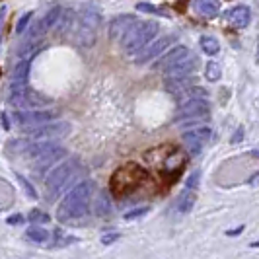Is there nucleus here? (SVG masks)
Wrapping results in <instances>:
<instances>
[{
    "instance_id": "f257e3e1",
    "label": "nucleus",
    "mask_w": 259,
    "mask_h": 259,
    "mask_svg": "<svg viewBox=\"0 0 259 259\" xmlns=\"http://www.w3.org/2000/svg\"><path fill=\"white\" fill-rule=\"evenodd\" d=\"M94 189H96L94 182H82L78 183L76 187H72L61 201V205L57 207L59 221L66 222V224H74L76 221L84 219L90 210Z\"/></svg>"
},
{
    "instance_id": "f03ea898",
    "label": "nucleus",
    "mask_w": 259,
    "mask_h": 259,
    "mask_svg": "<svg viewBox=\"0 0 259 259\" xmlns=\"http://www.w3.org/2000/svg\"><path fill=\"white\" fill-rule=\"evenodd\" d=\"M102 27V12L92 6V4H84L76 12V20H74V27H72V35L74 41L80 47H94L98 33Z\"/></svg>"
},
{
    "instance_id": "7ed1b4c3",
    "label": "nucleus",
    "mask_w": 259,
    "mask_h": 259,
    "mask_svg": "<svg viewBox=\"0 0 259 259\" xmlns=\"http://www.w3.org/2000/svg\"><path fill=\"white\" fill-rule=\"evenodd\" d=\"M146 180H148V174L144 168L137 166V164H125L113 171L109 187L115 197H127L133 191H137Z\"/></svg>"
},
{
    "instance_id": "20e7f679",
    "label": "nucleus",
    "mask_w": 259,
    "mask_h": 259,
    "mask_svg": "<svg viewBox=\"0 0 259 259\" xmlns=\"http://www.w3.org/2000/svg\"><path fill=\"white\" fill-rule=\"evenodd\" d=\"M158 31H160V26H158L156 22H141V20H139V22L133 26V29L125 35V39L121 41L123 51L127 53V55L139 53L143 47H146V45L158 35Z\"/></svg>"
},
{
    "instance_id": "39448f33",
    "label": "nucleus",
    "mask_w": 259,
    "mask_h": 259,
    "mask_svg": "<svg viewBox=\"0 0 259 259\" xmlns=\"http://www.w3.org/2000/svg\"><path fill=\"white\" fill-rule=\"evenodd\" d=\"M76 169H78V160H74V158H70V160L63 162V164H59V166L47 176V180H45L47 191L51 195L61 193L66 185H68V182L72 180V176L76 174Z\"/></svg>"
},
{
    "instance_id": "423d86ee",
    "label": "nucleus",
    "mask_w": 259,
    "mask_h": 259,
    "mask_svg": "<svg viewBox=\"0 0 259 259\" xmlns=\"http://www.w3.org/2000/svg\"><path fill=\"white\" fill-rule=\"evenodd\" d=\"M210 113V105H208L207 98H193L182 102V105L178 107L174 121L176 123H195L197 119H208Z\"/></svg>"
},
{
    "instance_id": "0eeeda50",
    "label": "nucleus",
    "mask_w": 259,
    "mask_h": 259,
    "mask_svg": "<svg viewBox=\"0 0 259 259\" xmlns=\"http://www.w3.org/2000/svg\"><path fill=\"white\" fill-rule=\"evenodd\" d=\"M8 104L16 105V107H22V109H33V107L53 104V100L49 96H45V94H39L37 90L24 88V90H20V92H10Z\"/></svg>"
},
{
    "instance_id": "6e6552de",
    "label": "nucleus",
    "mask_w": 259,
    "mask_h": 259,
    "mask_svg": "<svg viewBox=\"0 0 259 259\" xmlns=\"http://www.w3.org/2000/svg\"><path fill=\"white\" fill-rule=\"evenodd\" d=\"M26 133L33 141H57L70 133V125L65 121H55V123H45L33 129H27Z\"/></svg>"
},
{
    "instance_id": "1a4fd4ad",
    "label": "nucleus",
    "mask_w": 259,
    "mask_h": 259,
    "mask_svg": "<svg viewBox=\"0 0 259 259\" xmlns=\"http://www.w3.org/2000/svg\"><path fill=\"white\" fill-rule=\"evenodd\" d=\"M57 115H59V113L53 111V109H41V111L26 109V111H18V113H14V119L22 125V129L27 131V129H33V127H39V125L49 123V121H53Z\"/></svg>"
},
{
    "instance_id": "9d476101",
    "label": "nucleus",
    "mask_w": 259,
    "mask_h": 259,
    "mask_svg": "<svg viewBox=\"0 0 259 259\" xmlns=\"http://www.w3.org/2000/svg\"><path fill=\"white\" fill-rule=\"evenodd\" d=\"M174 41H176V35H164V37L152 39L146 47H143L141 51L137 53L135 63L137 65H146V63L154 61V59H158L162 53L166 51V47H168L169 43H174Z\"/></svg>"
},
{
    "instance_id": "9b49d317",
    "label": "nucleus",
    "mask_w": 259,
    "mask_h": 259,
    "mask_svg": "<svg viewBox=\"0 0 259 259\" xmlns=\"http://www.w3.org/2000/svg\"><path fill=\"white\" fill-rule=\"evenodd\" d=\"M137 22H139V18H137V16H133V14H123V16L113 18V20L109 22V27H107V31H109V39H111L113 43L123 41L125 35L133 29V26H135Z\"/></svg>"
},
{
    "instance_id": "f8f14e48",
    "label": "nucleus",
    "mask_w": 259,
    "mask_h": 259,
    "mask_svg": "<svg viewBox=\"0 0 259 259\" xmlns=\"http://www.w3.org/2000/svg\"><path fill=\"white\" fill-rule=\"evenodd\" d=\"M212 137V131L210 129H197V131H187L183 135V144H185V150L191 156H199L203 150V144L210 141Z\"/></svg>"
},
{
    "instance_id": "ddd939ff",
    "label": "nucleus",
    "mask_w": 259,
    "mask_h": 259,
    "mask_svg": "<svg viewBox=\"0 0 259 259\" xmlns=\"http://www.w3.org/2000/svg\"><path fill=\"white\" fill-rule=\"evenodd\" d=\"M63 10H65V8H59V6H57V8H51V10L45 14L37 24L33 26V29H31L29 35H27V39H37V37H41L43 33H47L49 29H53V27L57 26V22H59V18H61Z\"/></svg>"
},
{
    "instance_id": "4468645a",
    "label": "nucleus",
    "mask_w": 259,
    "mask_h": 259,
    "mask_svg": "<svg viewBox=\"0 0 259 259\" xmlns=\"http://www.w3.org/2000/svg\"><path fill=\"white\" fill-rule=\"evenodd\" d=\"M191 55V51L187 49V47H174L171 51L168 53V55H164L158 63H154V68L156 70H162V72H166L168 68H171L174 65H178L180 61H183V59H187Z\"/></svg>"
},
{
    "instance_id": "2eb2a0df",
    "label": "nucleus",
    "mask_w": 259,
    "mask_h": 259,
    "mask_svg": "<svg viewBox=\"0 0 259 259\" xmlns=\"http://www.w3.org/2000/svg\"><path fill=\"white\" fill-rule=\"evenodd\" d=\"M65 156H66V148L59 146V148H55V150H51V152H47V154L35 158V160H33V169H35V174L41 176L45 169H49L53 164H57V162H59L61 158H65Z\"/></svg>"
},
{
    "instance_id": "dca6fc26",
    "label": "nucleus",
    "mask_w": 259,
    "mask_h": 259,
    "mask_svg": "<svg viewBox=\"0 0 259 259\" xmlns=\"http://www.w3.org/2000/svg\"><path fill=\"white\" fill-rule=\"evenodd\" d=\"M197 57H195L193 53L187 57V59H183V61H180L178 65H174L171 68H168L164 74H166V78H180V76H191L195 70H197Z\"/></svg>"
},
{
    "instance_id": "f3484780",
    "label": "nucleus",
    "mask_w": 259,
    "mask_h": 259,
    "mask_svg": "<svg viewBox=\"0 0 259 259\" xmlns=\"http://www.w3.org/2000/svg\"><path fill=\"white\" fill-rule=\"evenodd\" d=\"M226 20L238 29L247 27V24L251 22V10L247 6H234L226 12Z\"/></svg>"
},
{
    "instance_id": "a211bd4d",
    "label": "nucleus",
    "mask_w": 259,
    "mask_h": 259,
    "mask_svg": "<svg viewBox=\"0 0 259 259\" xmlns=\"http://www.w3.org/2000/svg\"><path fill=\"white\" fill-rule=\"evenodd\" d=\"M111 197L107 191H100L98 197L94 199V203H92V210H94V214L96 217H100V219H104V217H109L111 214Z\"/></svg>"
},
{
    "instance_id": "6ab92c4d",
    "label": "nucleus",
    "mask_w": 259,
    "mask_h": 259,
    "mask_svg": "<svg viewBox=\"0 0 259 259\" xmlns=\"http://www.w3.org/2000/svg\"><path fill=\"white\" fill-rule=\"evenodd\" d=\"M74 20H76V12H72V10H63L59 22H57V26H55V33H57L59 37H63L68 31H72Z\"/></svg>"
},
{
    "instance_id": "aec40b11",
    "label": "nucleus",
    "mask_w": 259,
    "mask_h": 259,
    "mask_svg": "<svg viewBox=\"0 0 259 259\" xmlns=\"http://www.w3.org/2000/svg\"><path fill=\"white\" fill-rule=\"evenodd\" d=\"M193 8L197 14L205 18H212L219 14V2L217 0H193Z\"/></svg>"
},
{
    "instance_id": "412c9836",
    "label": "nucleus",
    "mask_w": 259,
    "mask_h": 259,
    "mask_svg": "<svg viewBox=\"0 0 259 259\" xmlns=\"http://www.w3.org/2000/svg\"><path fill=\"white\" fill-rule=\"evenodd\" d=\"M29 70H31V59L27 61H20L18 65L14 66L12 72V84H27V76H29Z\"/></svg>"
},
{
    "instance_id": "4be33fe9",
    "label": "nucleus",
    "mask_w": 259,
    "mask_h": 259,
    "mask_svg": "<svg viewBox=\"0 0 259 259\" xmlns=\"http://www.w3.org/2000/svg\"><path fill=\"white\" fill-rule=\"evenodd\" d=\"M193 205H195V193L191 189H185L182 193V197H180V201H178V210L183 212V214H187L193 208Z\"/></svg>"
},
{
    "instance_id": "5701e85b",
    "label": "nucleus",
    "mask_w": 259,
    "mask_h": 259,
    "mask_svg": "<svg viewBox=\"0 0 259 259\" xmlns=\"http://www.w3.org/2000/svg\"><path fill=\"white\" fill-rule=\"evenodd\" d=\"M199 43H201V49L207 53V55H210V57L219 55V51H221V45H219V41H217L214 37H210V35H203Z\"/></svg>"
},
{
    "instance_id": "b1692460",
    "label": "nucleus",
    "mask_w": 259,
    "mask_h": 259,
    "mask_svg": "<svg viewBox=\"0 0 259 259\" xmlns=\"http://www.w3.org/2000/svg\"><path fill=\"white\" fill-rule=\"evenodd\" d=\"M137 12H146V14H154V16H162V18H169V12H166L160 6H152L148 2H139L137 4Z\"/></svg>"
},
{
    "instance_id": "393cba45",
    "label": "nucleus",
    "mask_w": 259,
    "mask_h": 259,
    "mask_svg": "<svg viewBox=\"0 0 259 259\" xmlns=\"http://www.w3.org/2000/svg\"><path fill=\"white\" fill-rule=\"evenodd\" d=\"M26 236L31 240V242H37V244H43L47 238H49V234L47 230H43V228H37V226H31L29 230L26 232Z\"/></svg>"
},
{
    "instance_id": "a878e982",
    "label": "nucleus",
    "mask_w": 259,
    "mask_h": 259,
    "mask_svg": "<svg viewBox=\"0 0 259 259\" xmlns=\"http://www.w3.org/2000/svg\"><path fill=\"white\" fill-rule=\"evenodd\" d=\"M49 221H51V217H49L47 212H43V210H39V208L29 210V222H33V224H47Z\"/></svg>"
},
{
    "instance_id": "bb28decb",
    "label": "nucleus",
    "mask_w": 259,
    "mask_h": 259,
    "mask_svg": "<svg viewBox=\"0 0 259 259\" xmlns=\"http://www.w3.org/2000/svg\"><path fill=\"white\" fill-rule=\"evenodd\" d=\"M72 242H78V238H74V236H65L63 230H57L55 232V246L65 247L66 244H72Z\"/></svg>"
},
{
    "instance_id": "cd10ccee",
    "label": "nucleus",
    "mask_w": 259,
    "mask_h": 259,
    "mask_svg": "<svg viewBox=\"0 0 259 259\" xmlns=\"http://www.w3.org/2000/svg\"><path fill=\"white\" fill-rule=\"evenodd\" d=\"M221 66L217 65V63H208L207 65V70H205V76H207V80H210V82H217L219 78H221Z\"/></svg>"
},
{
    "instance_id": "c85d7f7f",
    "label": "nucleus",
    "mask_w": 259,
    "mask_h": 259,
    "mask_svg": "<svg viewBox=\"0 0 259 259\" xmlns=\"http://www.w3.org/2000/svg\"><path fill=\"white\" fill-rule=\"evenodd\" d=\"M16 180L22 183V187H24V191H26L27 195H29V199H37V191L33 189V185L27 182L24 176H20V174H16Z\"/></svg>"
},
{
    "instance_id": "c756f323",
    "label": "nucleus",
    "mask_w": 259,
    "mask_h": 259,
    "mask_svg": "<svg viewBox=\"0 0 259 259\" xmlns=\"http://www.w3.org/2000/svg\"><path fill=\"white\" fill-rule=\"evenodd\" d=\"M31 18H33V12H27L26 16H22L20 18V22L16 24V33H24L29 26V22H31Z\"/></svg>"
},
{
    "instance_id": "7c9ffc66",
    "label": "nucleus",
    "mask_w": 259,
    "mask_h": 259,
    "mask_svg": "<svg viewBox=\"0 0 259 259\" xmlns=\"http://www.w3.org/2000/svg\"><path fill=\"white\" fill-rule=\"evenodd\" d=\"M199 180H201V171H193V174L187 178V182H185V189L195 191V187L199 185Z\"/></svg>"
},
{
    "instance_id": "2f4dec72",
    "label": "nucleus",
    "mask_w": 259,
    "mask_h": 259,
    "mask_svg": "<svg viewBox=\"0 0 259 259\" xmlns=\"http://www.w3.org/2000/svg\"><path fill=\"white\" fill-rule=\"evenodd\" d=\"M146 212H148V207L135 208V210H131V212L125 214V219H127V221H133V219H139V217H143V214H146Z\"/></svg>"
},
{
    "instance_id": "473e14b6",
    "label": "nucleus",
    "mask_w": 259,
    "mask_h": 259,
    "mask_svg": "<svg viewBox=\"0 0 259 259\" xmlns=\"http://www.w3.org/2000/svg\"><path fill=\"white\" fill-rule=\"evenodd\" d=\"M119 238H121V234H105V236H102V244H104V246H109V244L117 242Z\"/></svg>"
},
{
    "instance_id": "72a5a7b5",
    "label": "nucleus",
    "mask_w": 259,
    "mask_h": 259,
    "mask_svg": "<svg viewBox=\"0 0 259 259\" xmlns=\"http://www.w3.org/2000/svg\"><path fill=\"white\" fill-rule=\"evenodd\" d=\"M242 139H244V129H242V127H240V129L236 131V133H234V137H232V143L236 144V143H240V141H242Z\"/></svg>"
},
{
    "instance_id": "f704fd0d",
    "label": "nucleus",
    "mask_w": 259,
    "mask_h": 259,
    "mask_svg": "<svg viewBox=\"0 0 259 259\" xmlns=\"http://www.w3.org/2000/svg\"><path fill=\"white\" fill-rule=\"evenodd\" d=\"M2 129L4 131L10 129V121H8V113H6V111L2 113Z\"/></svg>"
},
{
    "instance_id": "c9c22d12",
    "label": "nucleus",
    "mask_w": 259,
    "mask_h": 259,
    "mask_svg": "<svg viewBox=\"0 0 259 259\" xmlns=\"http://www.w3.org/2000/svg\"><path fill=\"white\" fill-rule=\"evenodd\" d=\"M24 221V219H22V217H20V214H14V217H8V224H20V222Z\"/></svg>"
},
{
    "instance_id": "e433bc0d",
    "label": "nucleus",
    "mask_w": 259,
    "mask_h": 259,
    "mask_svg": "<svg viewBox=\"0 0 259 259\" xmlns=\"http://www.w3.org/2000/svg\"><path fill=\"white\" fill-rule=\"evenodd\" d=\"M242 230H244V226H240V228H236V230H230V232H228V236H238Z\"/></svg>"
},
{
    "instance_id": "4c0bfd02",
    "label": "nucleus",
    "mask_w": 259,
    "mask_h": 259,
    "mask_svg": "<svg viewBox=\"0 0 259 259\" xmlns=\"http://www.w3.org/2000/svg\"><path fill=\"white\" fill-rule=\"evenodd\" d=\"M257 182H259V174H257V176H253V178L249 180V183H253V185H257Z\"/></svg>"
},
{
    "instance_id": "58836bf2",
    "label": "nucleus",
    "mask_w": 259,
    "mask_h": 259,
    "mask_svg": "<svg viewBox=\"0 0 259 259\" xmlns=\"http://www.w3.org/2000/svg\"><path fill=\"white\" fill-rule=\"evenodd\" d=\"M251 247H259V242H253V244H251Z\"/></svg>"
}]
</instances>
